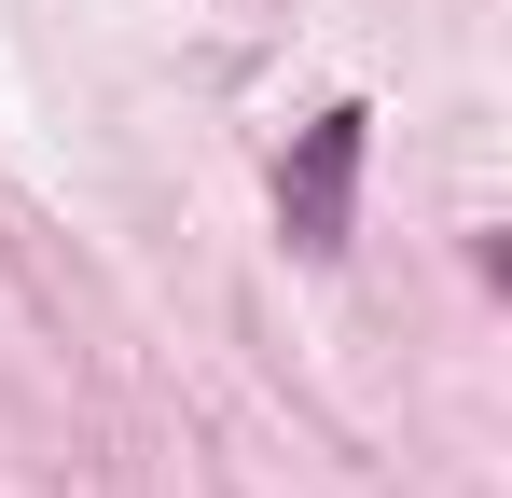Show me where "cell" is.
Masks as SVG:
<instances>
[{"label":"cell","instance_id":"obj_1","mask_svg":"<svg viewBox=\"0 0 512 498\" xmlns=\"http://www.w3.org/2000/svg\"><path fill=\"white\" fill-rule=\"evenodd\" d=\"M360 153H374V111L333 97L291 153H277V236L305 249V263H346V222H360Z\"/></svg>","mask_w":512,"mask_h":498}]
</instances>
